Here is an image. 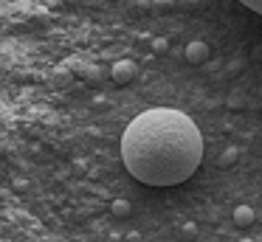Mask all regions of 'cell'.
Here are the masks:
<instances>
[{
  "mask_svg": "<svg viewBox=\"0 0 262 242\" xmlns=\"http://www.w3.org/2000/svg\"><path fill=\"white\" fill-rule=\"evenodd\" d=\"M121 161L144 186H178L198 172L203 161V135L186 113L152 107L127 124L121 135Z\"/></svg>",
  "mask_w": 262,
  "mask_h": 242,
  "instance_id": "1",
  "label": "cell"
},
{
  "mask_svg": "<svg viewBox=\"0 0 262 242\" xmlns=\"http://www.w3.org/2000/svg\"><path fill=\"white\" fill-rule=\"evenodd\" d=\"M110 76H113L116 84H127L133 76H136V65H133L130 59H119L113 65V71H110Z\"/></svg>",
  "mask_w": 262,
  "mask_h": 242,
  "instance_id": "2",
  "label": "cell"
},
{
  "mask_svg": "<svg viewBox=\"0 0 262 242\" xmlns=\"http://www.w3.org/2000/svg\"><path fill=\"white\" fill-rule=\"evenodd\" d=\"M206 59H209V45H206L203 39H194V42L186 45V62H192V65H203Z\"/></svg>",
  "mask_w": 262,
  "mask_h": 242,
  "instance_id": "3",
  "label": "cell"
},
{
  "mask_svg": "<svg viewBox=\"0 0 262 242\" xmlns=\"http://www.w3.org/2000/svg\"><path fill=\"white\" fill-rule=\"evenodd\" d=\"M251 223H254V208H251V206H237V208H234V225L248 228Z\"/></svg>",
  "mask_w": 262,
  "mask_h": 242,
  "instance_id": "4",
  "label": "cell"
},
{
  "mask_svg": "<svg viewBox=\"0 0 262 242\" xmlns=\"http://www.w3.org/2000/svg\"><path fill=\"white\" fill-rule=\"evenodd\" d=\"M110 211H113V217H127V214H130V203L127 200H113Z\"/></svg>",
  "mask_w": 262,
  "mask_h": 242,
  "instance_id": "5",
  "label": "cell"
},
{
  "mask_svg": "<svg viewBox=\"0 0 262 242\" xmlns=\"http://www.w3.org/2000/svg\"><path fill=\"white\" fill-rule=\"evenodd\" d=\"M234 161H237V149H234V146H228V149L220 155V166H231Z\"/></svg>",
  "mask_w": 262,
  "mask_h": 242,
  "instance_id": "6",
  "label": "cell"
},
{
  "mask_svg": "<svg viewBox=\"0 0 262 242\" xmlns=\"http://www.w3.org/2000/svg\"><path fill=\"white\" fill-rule=\"evenodd\" d=\"M239 3H243L245 9H251L254 14H259V17H262V0H239Z\"/></svg>",
  "mask_w": 262,
  "mask_h": 242,
  "instance_id": "7",
  "label": "cell"
},
{
  "mask_svg": "<svg viewBox=\"0 0 262 242\" xmlns=\"http://www.w3.org/2000/svg\"><path fill=\"white\" fill-rule=\"evenodd\" d=\"M169 45H166V39H155V51H166Z\"/></svg>",
  "mask_w": 262,
  "mask_h": 242,
  "instance_id": "8",
  "label": "cell"
},
{
  "mask_svg": "<svg viewBox=\"0 0 262 242\" xmlns=\"http://www.w3.org/2000/svg\"><path fill=\"white\" fill-rule=\"evenodd\" d=\"M183 234H186V236H192V234H194V225H192V223H189V225H183Z\"/></svg>",
  "mask_w": 262,
  "mask_h": 242,
  "instance_id": "9",
  "label": "cell"
},
{
  "mask_svg": "<svg viewBox=\"0 0 262 242\" xmlns=\"http://www.w3.org/2000/svg\"><path fill=\"white\" fill-rule=\"evenodd\" d=\"M239 242H254V239H239Z\"/></svg>",
  "mask_w": 262,
  "mask_h": 242,
  "instance_id": "10",
  "label": "cell"
}]
</instances>
